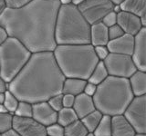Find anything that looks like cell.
I'll return each instance as SVG.
<instances>
[{
    "instance_id": "cell-13",
    "label": "cell",
    "mask_w": 146,
    "mask_h": 136,
    "mask_svg": "<svg viewBox=\"0 0 146 136\" xmlns=\"http://www.w3.org/2000/svg\"><path fill=\"white\" fill-rule=\"evenodd\" d=\"M117 25L123 30L124 34L133 36L138 34L143 27L139 16L125 11L117 14Z\"/></svg>"
},
{
    "instance_id": "cell-3",
    "label": "cell",
    "mask_w": 146,
    "mask_h": 136,
    "mask_svg": "<svg viewBox=\"0 0 146 136\" xmlns=\"http://www.w3.org/2000/svg\"><path fill=\"white\" fill-rule=\"evenodd\" d=\"M53 54L65 78L88 80L99 62L90 44H58Z\"/></svg>"
},
{
    "instance_id": "cell-23",
    "label": "cell",
    "mask_w": 146,
    "mask_h": 136,
    "mask_svg": "<svg viewBox=\"0 0 146 136\" xmlns=\"http://www.w3.org/2000/svg\"><path fill=\"white\" fill-rule=\"evenodd\" d=\"M102 113L96 109V110H94L93 112H91L89 114L84 116L82 119H80V121L84 124L89 133H93L96 127L98 126L100 121L102 120Z\"/></svg>"
},
{
    "instance_id": "cell-50",
    "label": "cell",
    "mask_w": 146,
    "mask_h": 136,
    "mask_svg": "<svg viewBox=\"0 0 146 136\" xmlns=\"http://www.w3.org/2000/svg\"><path fill=\"white\" fill-rule=\"evenodd\" d=\"M46 136H48V135H46Z\"/></svg>"
},
{
    "instance_id": "cell-12",
    "label": "cell",
    "mask_w": 146,
    "mask_h": 136,
    "mask_svg": "<svg viewBox=\"0 0 146 136\" xmlns=\"http://www.w3.org/2000/svg\"><path fill=\"white\" fill-rule=\"evenodd\" d=\"M32 118L47 127L57 122L58 112L49 106L48 102H39L32 104Z\"/></svg>"
},
{
    "instance_id": "cell-5",
    "label": "cell",
    "mask_w": 146,
    "mask_h": 136,
    "mask_svg": "<svg viewBox=\"0 0 146 136\" xmlns=\"http://www.w3.org/2000/svg\"><path fill=\"white\" fill-rule=\"evenodd\" d=\"M90 25L74 5L60 6L55 25V41L58 44H90Z\"/></svg>"
},
{
    "instance_id": "cell-45",
    "label": "cell",
    "mask_w": 146,
    "mask_h": 136,
    "mask_svg": "<svg viewBox=\"0 0 146 136\" xmlns=\"http://www.w3.org/2000/svg\"><path fill=\"white\" fill-rule=\"evenodd\" d=\"M124 0H111V2L113 4V5H121Z\"/></svg>"
},
{
    "instance_id": "cell-17",
    "label": "cell",
    "mask_w": 146,
    "mask_h": 136,
    "mask_svg": "<svg viewBox=\"0 0 146 136\" xmlns=\"http://www.w3.org/2000/svg\"><path fill=\"white\" fill-rule=\"evenodd\" d=\"M120 7L121 11L129 12L139 16L141 25L146 27V0H124Z\"/></svg>"
},
{
    "instance_id": "cell-38",
    "label": "cell",
    "mask_w": 146,
    "mask_h": 136,
    "mask_svg": "<svg viewBox=\"0 0 146 136\" xmlns=\"http://www.w3.org/2000/svg\"><path fill=\"white\" fill-rule=\"evenodd\" d=\"M7 90H8V83L0 77V93H5Z\"/></svg>"
},
{
    "instance_id": "cell-37",
    "label": "cell",
    "mask_w": 146,
    "mask_h": 136,
    "mask_svg": "<svg viewBox=\"0 0 146 136\" xmlns=\"http://www.w3.org/2000/svg\"><path fill=\"white\" fill-rule=\"evenodd\" d=\"M7 37H8V35L7 33L6 29H5L4 27L0 26V45L7 39Z\"/></svg>"
},
{
    "instance_id": "cell-46",
    "label": "cell",
    "mask_w": 146,
    "mask_h": 136,
    "mask_svg": "<svg viewBox=\"0 0 146 136\" xmlns=\"http://www.w3.org/2000/svg\"><path fill=\"white\" fill-rule=\"evenodd\" d=\"M5 101V93H0V104H3Z\"/></svg>"
},
{
    "instance_id": "cell-18",
    "label": "cell",
    "mask_w": 146,
    "mask_h": 136,
    "mask_svg": "<svg viewBox=\"0 0 146 136\" xmlns=\"http://www.w3.org/2000/svg\"><path fill=\"white\" fill-rule=\"evenodd\" d=\"M108 42V27L102 22L91 25L90 31V44L94 47L98 45H107Z\"/></svg>"
},
{
    "instance_id": "cell-48",
    "label": "cell",
    "mask_w": 146,
    "mask_h": 136,
    "mask_svg": "<svg viewBox=\"0 0 146 136\" xmlns=\"http://www.w3.org/2000/svg\"><path fill=\"white\" fill-rule=\"evenodd\" d=\"M135 136H146V134H136Z\"/></svg>"
},
{
    "instance_id": "cell-30",
    "label": "cell",
    "mask_w": 146,
    "mask_h": 136,
    "mask_svg": "<svg viewBox=\"0 0 146 136\" xmlns=\"http://www.w3.org/2000/svg\"><path fill=\"white\" fill-rule=\"evenodd\" d=\"M48 103L49 104V106L51 107L54 111H56L57 112L58 111H60L63 108V103H62V94H56L54 96L50 97L48 100Z\"/></svg>"
},
{
    "instance_id": "cell-49",
    "label": "cell",
    "mask_w": 146,
    "mask_h": 136,
    "mask_svg": "<svg viewBox=\"0 0 146 136\" xmlns=\"http://www.w3.org/2000/svg\"><path fill=\"white\" fill-rule=\"evenodd\" d=\"M0 136H1V133H0Z\"/></svg>"
},
{
    "instance_id": "cell-35",
    "label": "cell",
    "mask_w": 146,
    "mask_h": 136,
    "mask_svg": "<svg viewBox=\"0 0 146 136\" xmlns=\"http://www.w3.org/2000/svg\"><path fill=\"white\" fill-rule=\"evenodd\" d=\"M75 96H73L71 94H62V103L63 107L66 108H72L73 103H74Z\"/></svg>"
},
{
    "instance_id": "cell-34",
    "label": "cell",
    "mask_w": 146,
    "mask_h": 136,
    "mask_svg": "<svg viewBox=\"0 0 146 136\" xmlns=\"http://www.w3.org/2000/svg\"><path fill=\"white\" fill-rule=\"evenodd\" d=\"M102 23L107 27H111L114 25H116L117 24V14L114 13L113 11L108 13L102 19Z\"/></svg>"
},
{
    "instance_id": "cell-25",
    "label": "cell",
    "mask_w": 146,
    "mask_h": 136,
    "mask_svg": "<svg viewBox=\"0 0 146 136\" xmlns=\"http://www.w3.org/2000/svg\"><path fill=\"white\" fill-rule=\"evenodd\" d=\"M92 133L94 136H111V116L103 114Z\"/></svg>"
},
{
    "instance_id": "cell-43",
    "label": "cell",
    "mask_w": 146,
    "mask_h": 136,
    "mask_svg": "<svg viewBox=\"0 0 146 136\" xmlns=\"http://www.w3.org/2000/svg\"><path fill=\"white\" fill-rule=\"evenodd\" d=\"M84 1H86V0H72L71 4L74 5V6H76V7H78V6H80V5H81Z\"/></svg>"
},
{
    "instance_id": "cell-6",
    "label": "cell",
    "mask_w": 146,
    "mask_h": 136,
    "mask_svg": "<svg viewBox=\"0 0 146 136\" xmlns=\"http://www.w3.org/2000/svg\"><path fill=\"white\" fill-rule=\"evenodd\" d=\"M32 53L17 39L8 36L0 45V77L11 82L29 62Z\"/></svg>"
},
{
    "instance_id": "cell-32",
    "label": "cell",
    "mask_w": 146,
    "mask_h": 136,
    "mask_svg": "<svg viewBox=\"0 0 146 136\" xmlns=\"http://www.w3.org/2000/svg\"><path fill=\"white\" fill-rule=\"evenodd\" d=\"M32 0H5L6 2V8H20L30 3Z\"/></svg>"
},
{
    "instance_id": "cell-39",
    "label": "cell",
    "mask_w": 146,
    "mask_h": 136,
    "mask_svg": "<svg viewBox=\"0 0 146 136\" xmlns=\"http://www.w3.org/2000/svg\"><path fill=\"white\" fill-rule=\"evenodd\" d=\"M1 136H20V135L18 134L14 129H10V130H8L7 131H6V133H2Z\"/></svg>"
},
{
    "instance_id": "cell-2",
    "label": "cell",
    "mask_w": 146,
    "mask_h": 136,
    "mask_svg": "<svg viewBox=\"0 0 146 136\" xmlns=\"http://www.w3.org/2000/svg\"><path fill=\"white\" fill-rule=\"evenodd\" d=\"M64 80L65 76L53 52L34 53L22 70L8 83V91L19 101L32 104L47 102L50 97L61 94Z\"/></svg>"
},
{
    "instance_id": "cell-4",
    "label": "cell",
    "mask_w": 146,
    "mask_h": 136,
    "mask_svg": "<svg viewBox=\"0 0 146 136\" xmlns=\"http://www.w3.org/2000/svg\"><path fill=\"white\" fill-rule=\"evenodd\" d=\"M133 98L129 80L110 75L97 85L92 97L96 109L111 117L122 114Z\"/></svg>"
},
{
    "instance_id": "cell-40",
    "label": "cell",
    "mask_w": 146,
    "mask_h": 136,
    "mask_svg": "<svg viewBox=\"0 0 146 136\" xmlns=\"http://www.w3.org/2000/svg\"><path fill=\"white\" fill-rule=\"evenodd\" d=\"M5 9H6V2H5V0H0V15L3 13Z\"/></svg>"
},
{
    "instance_id": "cell-8",
    "label": "cell",
    "mask_w": 146,
    "mask_h": 136,
    "mask_svg": "<svg viewBox=\"0 0 146 136\" xmlns=\"http://www.w3.org/2000/svg\"><path fill=\"white\" fill-rule=\"evenodd\" d=\"M137 134L146 133V95L132 99L122 113Z\"/></svg>"
},
{
    "instance_id": "cell-19",
    "label": "cell",
    "mask_w": 146,
    "mask_h": 136,
    "mask_svg": "<svg viewBox=\"0 0 146 136\" xmlns=\"http://www.w3.org/2000/svg\"><path fill=\"white\" fill-rule=\"evenodd\" d=\"M129 84L134 97L146 95V74L137 70L129 79Z\"/></svg>"
},
{
    "instance_id": "cell-27",
    "label": "cell",
    "mask_w": 146,
    "mask_h": 136,
    "mask_svg": "<svg viewBox=\"0 0 146 136\" xmlns=\"http://www.w3.org/2000/svg\"><path fill=\"white\" fill-rule=\"evenodd\" d=\"M14 115L17 117H32V103L25 101H19Z\"/></svg>"
},
{
    "instance_id": "cell-1",
    "label": "cell",
    "mask_w": 146,
    "mask_h": 136,
    "mask_svg": "<svg viewBox=\"0 0 146 136\" xmlns=\"http://www.w3.org/2000/svg\"><path fill=\"white\" fill-rule=\"evenodd\" d=\"M58 0H32L20 8H6L0 15V25L8 36L17 39L34 53L53 52L55 25L58 9Z\"/></svg>"
},
{
    "instance_id": "cell-20",
    "label": "cell",
    "mask_w": 146,
    "mask_h": 136,
    "mask_svg": "<svg viewBox=\"0 0 146 136\" xmlns=\"http://www.w3.org/2000/svg\"><path fill=\"white\" fill-rule=\"evenodd\" d=\"M87 84V80L80 78H65L62 85L61 94H71L77 96L83 93L84 87Z\"/></svg>"
},
{
    "instance_id": "cell-31",
    "label": "cell",
    "mask_w": 146,
    "mask_h": 136,
    "mask_svg": "<svg viewBox=\"0 0 146 136\" xmlns=\"http://www.w3.org/2000/svg\"><path fill=\"white\" fill-rule=\"evenodd\" d=\"M123 35H124V32H123V30L117 24L111 26V27H108L109 41L117 39L119 37H121V36Z\"/></svg>"
},
{
    "instance_id": "cell-36",
    "label": "cell",
    "mask_w": 146,
    "mask_h": 136,
    "mask_svg": "<svg viewBox=\"0 0 146 136\" xmlns=\"http://www.w3.org/2000/svg\"><path fill=\"white\" fill-rule=\"evenodd\" d=\"M96 90H97V85H95L94 84L89 83V82L87 81V84H86L84 90H83V93L87 95H89L90 97H93L94 94L96 93Z\"/></svg>"
},
{
    "instance_id": "cell-7",
    "label": "cell",
    "mask_w": 146,
    "mask_h": 136,
    "mask_svg": "<svg viewBox=\"0 0 146 136\" xmlns=\"http://www.w3.org/2000/svg\"><path fill=\"white\" fill-rule=\"evenodd\" d=\"M103 63L110 76L129 79L137 71L131 56L127 54L110 53Z\"/></svg>"
},
{
    "instance_id": "cell-10",
    "label": "cell",
    "mask_w": 146,
    "mask_h": 136,
    "mask_svg": "<svg viewBox=\"0 0 146 136\" xmlns=\"http://www.w3.org/2000/svg\"><path fill=\"white\" fill-rule=\"evenodd\" d=\"M20 136H46V127L32 117H13V127Z\"/></svg>"
},
{
    "instance_id": "cell-47",
    "label": "cell",
    "mask_w": 146,
    "mask_h": 136,
    "mask_svg": "<svg viewBox=\"0 0 146 136\" xmlns=\"http://www.w3.org/2000/svg\"><path fill=\"white\" fill-rule=\"evenodd\" d=\"M86 136H94V134L92 133H89L88 134H87Z\"/></svg>"
},
{
    "instance_id": "cell-24",
    "label": "cell",
    "mask_w": 146,
    "mask_h": 136,
    "mask_svg": "<svg viewBox=\"0 0 146 136\" xmlns=\"http://www.w3.org/2000/svg\"><path fill=\"white\" fill-rule=\"evenodd\" d=\"M88 133V130L80 119L64 127V136H86Z\"/></svg>"
},
{
    "instance_id": "cell-42",
    "label": "cell",
    "mask_w": 146,
    "mask_h": 136,
    "mask_svg": "<svg viewBox=\"0 0 146 136\" xmlns=\"http://www.w3.org/2000/svg\"><path fill=\"white\" fill-rule=\"evenodd\" d=\"M60 6H67V5H70L72 0H58Z\"/></svg>"
},
{
    "instance_id": "cell-16",
    "label": "cell",
    "mask_w": 146,
    "mask_h": 136,
    "mask_svg": "<svg viewBox=\"0 0 146 136\" xmlns=\"http://www.w3.org/2000/svg\"><path fill=\"white\" fill-rule=\"evenodd\" d=\"M133 127L123 114L111 117V136H135Z\"/></svg>"
},
{
    "instance_id": "cell-26",
    "label": "cell",
    "mask_w": 146,
    "mask_h": 136,
    "mask_svg": "<svg viewBox=\"0 0 146 136\" xmlns=\"http://www.w3.org/2000/svg\"><path fill=\"white\" fill-rule=\"evenodd\" d=\"M18 103H19V100H18L15 95H14L10 91L7 90L5 92V101H4V105L7 108V110L9 113L14 115L15 113L16 109L18 105Z\"/></svg>"
},
{
    "instance_id": "cell-22",
    "label": "cell",
    "mask_w": 146,
    "mask_h": 136,
    "mask_svg": "<svg viewBox=\"0 0 146 136\" xmlns=\"http://www.w3.org/2000/svg\"><path fill=\"white\" fill-rule=\"evenodd\" d=\"M79 120L75 111L73 108H66L63 107L60 111L58 112V119L57 122L63 127H66L68 125L71 124L72 122Z\"/></svg>"
},
{
    "instance_id": "cell-41",
    "label": "cell",
    "mask_w": 146,
    "mask_h": 136,
    "mask_svg": "<svg viewBox=\"0 0 146 136\" xmlns=\"http://www.w3.org/2000/svg\"><path fill=\"white\" fill-rule=\"evenodd\" d=\"M112 11H113L114 13H116V14L121 12V9L120 5H114V6H113V8H112Z\"/></svg>"
},
{
    "instance_id": "cell-9",
    "label": "cell",
    "mask_w": 146,
    "mask_h": 136,
    "mask_svg": "<svg viewBox=\"0 0 146 136\" xmlns=\"http://www.w3.org/2000/svg\"><path fill=\"white\" fill-rule=\"evenodd\" d=\"M113 6L111 0H86L78 6V8L86 21L91 26L102 22V18L112 11Z\"/></svg>"
},
{
    "instance_id": "cell-33",
    "label": "cell",
    "mask_w": 146,
    "mask_h": 136,
    "mask_svg": "<svg viewBox=\"0 0 146 136\" xmlns=\"http://www.w3.org/2000/svg\"><path fill=\"white\" fill-rule=\"evenodd\" d=\"M94 52L99 61H104L105 58L109 56V49L106 45H98V46H94Z\"/></svg>"
},
{
    "instance_id": "cell-44",
    "label": "cell",
    "mask_w": 146,
    "mask_h": 136,
    "mask_svg": "<svg viewBox=\"0 0 146 136\" xmlns=\"http://www.w3.org/2000/svg\"><path fill=\"white\" fill-rule=\"evenodd\" d=\"M8 112L7 110V108L5 107L4 104H0V113H7Z\"/></svg>"
},
{
    "instance_id": "cell-21",
    "label": "cell",
    "mask_w": 146,
    "mask_h": 136,
    "mask_svg": "<svg viewBox=\"0 0 146 136\" xmlns=\"http://www.w3.org/2000/svg\"><path fill=\"white\" fill-rule=\"evenodd\" d=\"M108 76H109V74H108L106 67L104 65L103 61H99L87 81H88L89 83L94 84L95 85H99L100 84H102Z\"/></svg>"
},
{
    "instance_id": "cell-29",
    "label": "cell",
    "mask_w": 146,
    "mask_h": 136,
    "mask_svg": "<svg viewBox=\"0 0 146 136\" xmlns=\"http://www.w3.org/2000/svg\"><path fill=\"white\" fill-rule=\"evenodd\" d=\"M46 133L48 136H64V127L55 122L46 127Z\"/></svg>"
},
{
    "instance_id": "cell-11",
    "label": "cell",
    "mask_w": 146,
    "mask_h": 136,
    "mask_svg": "<svg viewBox=\"0 0 146 136\" xmlns=\"http://www.w3.org/2000/svg\"><path fill=\"white\" fill-rule=\"evenodd\" d=\"M131 59L138 71H146V27H143L134 35V45Z\"/></svg>"
},
{
    "instance_id": "cell-51",
    "label": "cell",
    "mask_w": 146,
    "mask_h": 136,
    "mask_svg": "<svg viewBox=\"0 0 146 136\" xmlns=\"http://www.w3.org/2000/svg\"><path fill=\"white\" fill-rule=\"evenodd\" d=\"M0 26H1V25H0Z\"/></svg>"
},
{
    "instance_id": "cell-28",
    "label": "cell",
    "mask_w": 146,
    "mask_h": 136,
    "mask_svg": "<svg viewBox=\"0 0 146 136\" xmlns=\"http://www.w3.org/2000/svg\"><path fill=\"white\" fill-rule=\"evenodd\" d=\"M13 117L11 113H0V133H4L13 127Z\"/></svg>"
},
{
    "instance_id": "cell-14",
    "label": "cell",
    "mask_w": 146,
    "mask_h": 136,
    "mask_svg": "<svg viewBox=\"0 0 146 136\" xmlns=\"http://www.w3.org/2000/svg\"><path fill=\"white\" fill-rule=\"evenodd\" d=\"M133 45L134 36L124 34L117 39L109 41L106 46L109 49L110 53L131 56L132 50H133Z\"/></svg>"
},
{
    "instance_id": "cell-15",
    "label": "cell",
    "mask_w": 146,
    "mask_h": 136,
    "mask_svg": "<svg viewBox=\"0 0 146 136\" xmlns=\"http://www.w3.org/2000/svg\"><path fill=\"white\" fill-rule=\"evenodd\" d=\"M73 110L75 111L78 118L80 120L87 114L96 110L95 104L92 97L82 93L75 96L74 103H73Z\"/></svg>"
}]
</instances>
